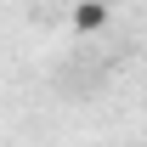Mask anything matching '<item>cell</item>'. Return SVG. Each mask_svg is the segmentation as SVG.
Returning a JSON list of instances; mask_svg holds the SVG:
<instances>
[{
  "label": "cell",
  "mask_w": 147,
  "mask_h": 147,
  "mask_svg": "<svg viewBox=\"0 0 147 147\" xmlns=\"http://www.w3.org/2000/svg\"><path fill=\"white\" fill-rule=\"evenodd\" d=\"M102 23H108V6H102V0H79L74 28H79V34H91V28H102Z\"/></svg>",
  "instance_id": "1"
}]
</instances>
